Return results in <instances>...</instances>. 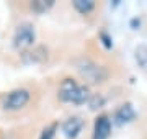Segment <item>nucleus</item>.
<instances>
[{"instance_id": "f257e3e1", "label": "nucleus", "mask_w": 147, "mask_h": 139, "mask_svg": "<svg viewBox=\"0 0 147 139\" xmlns=\"http://www.w3.org/2000/svg\"><path fill=\"white\" fill-rule=\"evenodd\" d=\"M57 96L61 102L74 103V105H82L90 100V92L85 85H80L74 79H64L61 82Z\"/></svg>"}, {"instance_id": "f03ea898", "label": "nucleus", "mask_w": 147, "mask_h": 139, "mask_svg": "<svg viewBox=\"0 0 147 139\" xmlns=\"http://www.w3.org/2000/svg\"><path fill=\"white\" fill-rule=\"evenodd\" d=\"M34 39H36L34 26L31 23H21L16 26L13 34V46L16 49H28L34 44Z\"/></svg>"}, {"instance_id": "7ed1b4c3", "label": "nucleus", "mask_w": 147, "mask_h": 139, "mask_svg": "<svg viewBox=\"0 0 147 139\" xmlns=\"http://www.w3.org/2000/svg\"><path fill=\"white\" fill-rule=\"evenodd\" d=\"M30 92L26 88H16V90L10 92L3 100V108L8 111H18L23 107H26V103L30 102Z\"/></svg>"}, {"instance_id": "20e7f679", "label": "nucleus", "mask_w": 147, "mask_h": 139, "mask_svg": "<svg viewBox=\"0 0 147 139\" xmlns=\"http://www.w3.org/2000/svg\"><path fill=\"white\" fill-rule=\"evenodd\" d=\"M79 72L82 74V77H85L92 84H101L108 77V72L101 65H96L90 61H84V64L79 65Z\"/></svg>"}, {"instance_id": "39448f33", "label": "nucleus", "mask_w": 147, "mask_h": 139, "mask_svg": "<svg viewBox=\"0 0 147 139\" xmlns=\"http://www.w3.org/2000/svg\"><path fill=\"white\" fill-rule=\"evenodd\" d=\"M84 128V119L79 116H70L62 123V133L67 139H75Z\"/></svg>"}, {"instance_id": "423d86ee", "label": "nucleus", "mask_w": 147, "mask_h": 139, "mask_svg": "<svg viewBox=\"0 0 147 139\" xmlns=\"http://www.w3.org/2000/svg\"><path fill=\"white\" fill-rule=\"evenodd\" d=\"M111 134V119L108 116H98L93 126V139H108Z\"/></svg>"}, {"instance_id": "0eeeda50", "label": "nucleus", "mask_w": 147, "mask_h": 139, "mask_svg": "<svg viewBox=\"0 0 147 139\" xmlns=\"http://www.w3.org/2000/svg\"><path fill=\"white\" fill-rule=\"evenodd\" d=\"M136 118V111H134V108H132L131 103H124V105H121L115 113V119L118 124H124V123H129Z\"/></svg>"}, {"instance_id": "6e6552de", "label": "nucleus", "mask_w": 147, "mask_h": 139, "mask_svg": "<svg viewBox=\"0 0 147 139\" xmlns=\"http://www.w3.org/2000/svg\"><path fill=\"white\" fill-rule=\"evenodd\" d=\"M134 57H136L137 64L142 70H147V46L146 44H139L134 51Z\"/></svg>"}, {"instance_id": "1a4fd4ad", "label": "nucleus", "mask_w": 147, "mask_h": 139, "mask_svg": "<svg viewBox=\"0 0 147 139\" xmlns=\"http://www.w3.org/2000/svg\"><path fill=\"white\" fill-rule=\"evenodd\" d=\"M72 5H74V8L79 11V13L87 15V13H90V11L95 8V2H93V0H74Z\"/></svg>"}, {"instance_id": "9d476101", "label": "nucleus", "mask_w": 147, "mask_h": 139, "mask_svg": "<svg viewBox=\"0 0 147 139\" xmlns=\"http://www.w3.org/2000/svg\"><path fill=\"white\" fill-rule=\"evenodd\" d=\"M54 7V0H34L31 3V10L36 13H46Z\"/></svg>"}, {"instance_id": "9b49d317", "label": "nucleus", "mask_w": 147, "mask_h": 139, "mask_svg": "<svg viewBox=\"0 0 147 139\" xmlns=\"http://www.w3.org/2000/svg\"><path fill=\"white\" fill-rule=\"evenodd\" d=\"M56 131H57V124H56V123L49 124L47 128L42 129V133H41V136H39V139H54Z\"/></svg>"}]
</instances>
